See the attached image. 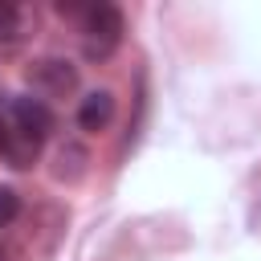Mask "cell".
<instances>
[{
	"label": "cell",
	"mask_w": 261,
	"mask_h": 261,
	"mask_svg": "<svg viewBox=\"0 0 261 261\" xmlns=\"http://www.w3.org/2000/svg\"><path fill=\"white\" fill-rule=\"evenodd\" d=\"M61 16H82V41H86V57H106L118 41H122V12L114 4H90V8H73V4H57Z\"/></svg>",
	"instance_id": "6da1fadb"
},
{
	"label": "cell",
	"mask_w": 261,
	"mask_h": 261,
	"mask_svg": "<svg viewBox=\"0 0 261 261\" xmlns=\"http://www.w3.org/2000/svg\"><path fill=\"white\" fill-rule=\"evenodd\" d=\"M8 114H12V126L24 130V135H33V139H45V135L53 130V110L45 106V98L16 94L12 106H8Z\"/></svg>",
	"instance_id": "3957f363"
},
{
	"label": "cell",
	"mask_w": 261,
	"mask_h": 261,
	"mask_svg": "<svg viewBox=\"0 0 261 261\" xmlns=\"http://www.w3.org/2000/svg\"><path fill=\"white\" fill-rule=\"evenodd\" d=\"M16 212H20V196H16L12 188H0V228H4V224H12V220H16Z\"/></svg>",
	"instance_id": "ba28073f"
},
{
	"label": "cell",
	"mask_w": 261,
	"mask_h": 261,
	"mask_svg": "<svg viewBox=\"0 0 261 261\" xmlns=\"http://www.w3.org/2000/svg\"><path fill=\"white\" fill-rule=\"evenodd\" d=\"M29 86L37 94H45V98H61V94H69L77 86V69L69 61H61V57H41V61L29 65Z\"/></svg>",
	"instance_id": "7a4b0ae2"
},
{
	"label": "cell",
	"mask_w": 261,
	"mask_h": 261,
	"mask_svg": "<svg viewBox=\"0 0 261 261\" xmlns=\"http://www.w3.org/2000/svg\"><path fill=\"white\" fill-rule=\"evenodd\" d=\"M53 175H57V179H82V175H86V151H82L77 143H65V147L57 151Z\"/></svg>",
	"instance_id": "8992f818"
},
{
	"label": "cell",
	"mask_w": 261,
	"mask_h": 261,
	"mask_svg": "<svg viewBox=\"0 0 261 261\" xmlns=\"http://www.w3.org/2000/svg\"><path fill=\"white\" fill-rule=\"evenodd\" d=\"M37 151H41V139H33V135L16 130V126H8V130H4V155H8V163H12V167H29V163L37 159Z\"/></svg>",
	"instance_id": "5b68a950"
},
{
	"label": "cell",
	"mask_w": 261,
	"mask_h": 261,
	"mask_svg": "<svg viewBox=\"0 0 261 261\" xmlns=\"http://www.w3.org/2000/svg\"><path fill=\"white\" fill-rule=\"evenodd\" d=\"M110 118H114V94L110 90H94L82 98V106H77L82 130H102V126H110Z\"/></svg>",
	"instance_id": "277c9868"
},
{
	"label": "cell",
	"mask_w": 261,
	"mask_h": 261,
	"mask_svg": "<svg viewBox=\"0 0 261 261\" xmlns=\"http://www.w3.org/2000/svg\"><path fill=\"white\" fill-rule=\"evenodd\" d=\"M20 24H24L20 8L8 4V0H0V41H16L20 37Z\"/></svg>",
	"instance_id": "52a82bcc"
}]
</instances>
